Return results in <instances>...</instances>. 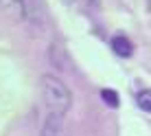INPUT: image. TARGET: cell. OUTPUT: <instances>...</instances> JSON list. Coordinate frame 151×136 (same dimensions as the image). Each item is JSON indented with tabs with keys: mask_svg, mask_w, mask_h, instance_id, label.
Instances as JSON below:
<instances>
[{
	"mask_svg": "<svg viewBox=\"0 0 151 136\" xmlns=\"http://www.w3.org/2000/svg\"><path fill=\"white\" fill-rule=\"evenodd\" d=\"M101 99L107 103L110 108H118V103H121V99H118V92L110 90V88H103L101 90Z\"/></svg>",
	"mask_w": 151,
	"mask_h": 136,
	"instance_id": "cell-5",
	"label": "cell"
},
{
	"mask_svg": "<svg viewBox=\"0 0 151 136\" xmlns=\"http://www.w3.org/2000/svg\"><path fill=\"white\" fill-rule=\"evenodd\" d=\"M42 136H66L64 114L48 112V116L44 119V125H42Z\"/></svg>",
	"mask_w": 151,
	"mask_h": 136,
	"instance_id": "cell-3",
	"label": "cell"
},
{
	"mask_svg": "<svg viewBox=\"0 0 151 136\" xmlns=\"http://www.w3.org/2000/svg\"><path fill=\"white\" fill-rule=\"evenodd\" d=\"M86 2L90 4V7H94V4H96V0H86Z\"/></svg>",
	"mask_w": 151,
	"mask_h": 136,
	"instance_id": "cell-7",
	"label": "cell"
},
{
	"mask_svg": "<svg viewBox=\"0 0 151 136\" xmlns=\"http://www.w3.org/2000/svg\"><path fill=\"white\" fill-rule=\"evenodd\" d=\"M136 103H138V108H140V110H145V112H151V90H142V92H138Z\"/></svg>",
	"mask_w": 151,
	"mask_h": 136,
	"instance_id": "cell-6",
	"label": "cell"
},
{
	"mask_svg": "<svg viewBox=\"0 0 151 136\" xmlns=\"http://www.w3.org/2000/svg\"><path fill=\"white\" fill-rule=\"evenodd\" d=\"M112 51L116 55H121V57H129L134 53V44L125 38V35H116V38L112 40Z\"/></svg>",
	"mask_w": 151,
	"mask_h": 136,
	"instance_id": "cell-4",
	"label": "cell"
},
{
	"mask_svg": "<svg viewBox=\"0 0 151 136\" xmlns=\"http://www.w3.org/2000/svg\"><path fill=\"white\" fill-rule=\"evenodd\" d=\"M37 90L40 99L44 101V106L48 108V112L55 114H66L72 106V92L59 77L55 75H42L37 81Z\"/></svg>",
	"mask_w": 151,
	"mask_h": 136,
	"instance_id": "cell-1",
	"label": "cell"
},
{
	"mask_svg": "<svg viewBox=\"0 0 151 136\" xmlns=\"http://www.w3.org/2000/svg\"><path fill=\"white\" fill-rule=\"evenodd\" d=\"M0 11L13 22H22L27 18V0H0Z\"/></svg>",
	"mask_w": 151,
	"mask_h": 136,
	"instance_id": "cell-2",
	"label": "cell"
}]
</instances>
